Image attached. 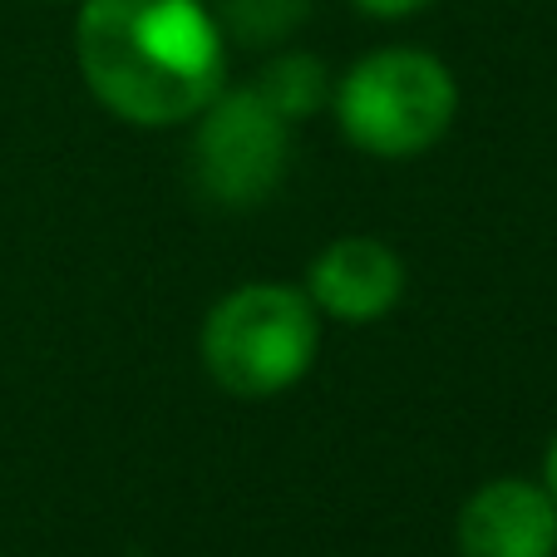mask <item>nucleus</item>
Masks as SVG:
<instances>
[{"instance_id":"8","label":"nucleus","mask_w":557,"mask_h":557,"mask_svg":"<svg viewBox=\"0 0 557 557\" xmlns=\"http://www.w3.org/2000/svg\"><path fill=\"white\" fill-rule=\"evenodd\" d=\"M222 25L247 45H276L306 21L311 0H218Z\"/></svg>"},{"instance_id":"3","label":"nucleus","mask_w":557,"mask_h":557,"mask_svg":"<svg viewBox=\"0 0 557 557\" xmlns=\"http://www.w3.org/2000/svg\"><path fill=\"white\" fill-rule=\"evenodd\" d=\"M459 89L449 64L424 50H380L346 74L336 95L341 128L375 158H414L454 124Z\"/></svg>"},{"instance_id":"9","label":"nucleus","mask_w":557,"mask_h":557,"mask_svg":"<svg viewBox=\"0 0 557 557\" xmlns=\"http://www.w3.org/2000/svg\"><path fill=\"white\" fill-rule=\"evenodd\" d=\"M356 11H366V15H375V21H400V15H414V11H424L430 0H350Z\"/></svg>"},{"instance_id":"10","label":"nucleus","mask_w":557,"mask_h":557,"mask_svg":"<svg viewBox=\"0 0 557 557\" xmlns=\"http://www.w3.org/2000/svg\"><path fill=\"white\" fill-rule=\"evenodd\" d=\"M543 488L557 498V440L547 444V454H543Z\"/></svg>"},{"instance_id":"7","label":"nucleus","mask_w":557,"mask_h":557,"mask_svg":"<svg viewBox=\"0 0 557 557\" xmlns=\"http://www.w3.org/2000/svg\"><path fill=\"white\" fill-rule=\"evenodd\" d=\"M257 89H262V99L286 124H296V119H306L326 99V70H321L311 54H282V60L257 79Z\"/></svg>"},{"instance_id":"1","label":"nucleus","mask_w":557,"mask_h":557,"mask_svg":"<svg viewBox=\"0 0 557 557\" xmlns=\"http://www.w3.org/2000/svg\"><path fill=\"white\" fill-rule=\"evenodd\" d=\"M74 40L95 99L138 128L188 124L227 85V40L202 0H85Z\"/></svg>"},{"instance_id":"2","label":"nucleus","mask_w":557,"mask_h":557,"mask_svg":"<svg viewBox=\"0 0 557 557\" xmlns=\"http://www.w3.org/2000/svg\"><path fill=\"white\" fill-rule=\"evenodd\" d=\"M315 301L296 286L252 282L212 306L202 321V366L227 395L267 400L311 370L315 360Z\"/></svg>"},{"instance_id":"4","label":"nucleus","mask_w":557,"mask_h":557,"mask_svg":"<svg viewBox=\"0 0 557 557\" xmlns=\"http://www.w3.org/2000/svg\"><path fill=\"white\" fill-rule=\"evenodd\" d=\"M198 188L222 208H257L286 178L292 124L262 99V89H222L202 109V128L193 138Z\"/></svg>"},{"instance_id":"5","label":"nucleus","mask_w":557,"mask_h":557,"mask_svg":"<svg viewBox=\"0 0 557 557\" xmlns=\"http://www.w3.org/2000/svg\"><path fill=\"white\" fill-rule=\"evenodd\" d=\"M463 557H557V498L528 479H494L459 513Z\"/></svg>"},{"instance_id":"6","label":"nucleus","mask_w":557,"mask_h":557,"mask_svg":"<svg viewBox=\"0 0 557 557\" xmlns=\"http://www.w3.org/2000/svg\"><path fill=\"white\" fill-rule=\"evenodd\" d=\"M405 292V262L375 237H341L311 262V301L336 321H380Z\"/></svg>"}]
</instances>
